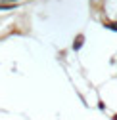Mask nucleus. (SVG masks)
<instances>
[{
	"label": "nucleus",
	"mask_w": 117,
	"mask_h": 120,
	"mask_svg": "<svg viewBox=\"0 0 117 120\" xmlns=\"http://www.w3.org/2000/svg\"><path fill=\"white\" fill-rule=\"evenodd\" d=\"M13 6L12 4H0V10H12Z\"/></svg>",
	"instance_id": "obj_1"
}]
</instances>
